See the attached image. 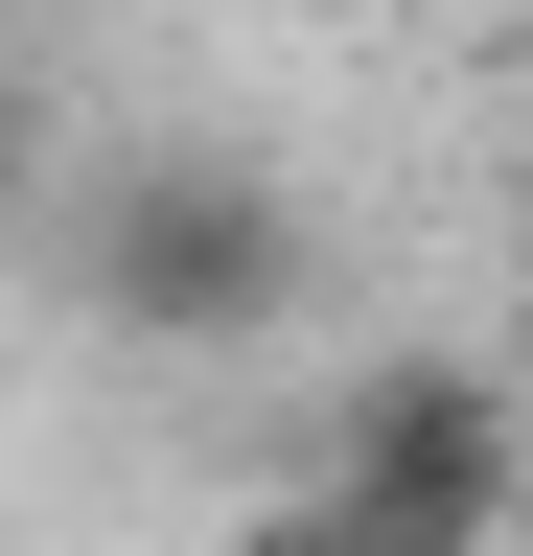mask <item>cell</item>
Instances as JSON below:
<instances>
[{
    "mask_svg": "<svg viewBox=\"0 0 533 556\" xmlns=\"http://www.w3.org/2000/svg\"><path fill=\"white\" fill-rule=\"evenodd\" d=\"M533 510V441H510V394H464V371H394L348 441H325V486L255 556H487Z\"/></svg>",
    "mask_w": 533,
    "mask_h": 556,
    "instance_id": "cell-1",
    "label": "cell"
}]
</instances>
